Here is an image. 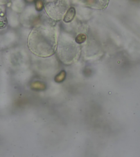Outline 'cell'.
<instances>
[{
	"instance_id": "52a82bcc",
	"label": "cell",
	"mask_w": 140,
	"mask_h": 157,
	"mask_svg": "<svg viewBox=\"0 0 140 157\" xmlns=\"http://www.w3.org/2000/svg\"><path fill=\"white\" fill-rule=\"evenodd\" d=\"M25 1H26V2H27V3L31 4V3H33V2H35H35H36V0H25Z\"/></svg>"
},
{
	"instance_id": "5b68a950",
	"label": "cell",
	"mask_w": 140,
	"mask_h": 157,
	"mask_svg": "<svg viewBox=\"0 0 140 157\" xmlns=\"http://www.w3.org/2000/svg\"><path fill=\"white\" fill-rule=\"evenodd\" d=\"M44 4L41 0H36L35 2L36 9L38 11H41L44 7Z\"/></svg>"
},
{
	"instance_id": "3957f363",
	"label": "cell",
	"mask_w": 140,
	"mask_h": 157,
	"mask_svg": "<svg viewBox=\"0 0 140 157\" xmlns=\"http://www.w3.org/2000/svg\"><path fill=\"white\" fill-rule=\"evenodd\" d=\"M76 14V9L74 7H70L67 11L64 16L63 20L65 23H69L71 22L74 20Z\"/></svg>"
},
{
	"instance_id": "277c9868",
	"label": "cell",
	"mask_w": 140,
	"mask_h": 157,
	"mask_svg": "<svg viewBox=\"0 0 140 157\" xmlns=\"http://www.w3.org/2000/svg\"><path fill=\"white\" fill-rule=\"evenodd\" d=\"M7 24V19L6 15L3 10L0 8V29H4Z\"/></svg>"
},
{
	"instance_id": "7a4b0ae2",
	"label": "cell",
	"mask_w": 140,
	"mask_h": 157,
	"mask_svg": "<svg viewBox=\"0 0 140 157\" xmlns=\"http://www.w3.org/2000/svg\"><path fill=\"white\" fill-rule=\"evenodd\" d=\"M68 7L66 0H51L45 4V10L49 15L54 19H60Z\"/></svg>"
},
{
	"instance_id": "6da1fadb",
	"label": "cell",
	"mask_w": 140,
	"mask_h": 157,
	"mask_svg": "<svg viewBox=\"0 0 140 157\" xmlns=\"http://www.w3.org/2000/svg\"><path fill=\"white\" fill-rule=\"evenodd\" d=\"M28 44L30 50L38 56H51L56 50V34L52 29L38 27L30 34Z\"/></svg>"
},
{
	"instance_id": "8992f818",
	"label": "cell",
	"mask_w": 140,
	"mask_h": 157,
	"mask_svg": "<svg viewBox=\"0 0 140 157\" xmlns=\"http://www.w3.org/2000/svg\"><path fill=\"white\" fill-rule=\"evenodd\" d=\"M86 39V37L83 34H80L78 35L77 37L76 38V41L78 44H81L82 43L84 42Z\"/></svg>"
}]
</instances>
